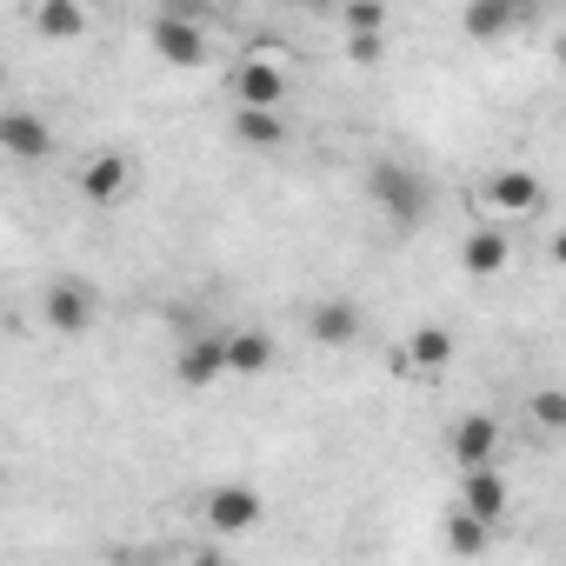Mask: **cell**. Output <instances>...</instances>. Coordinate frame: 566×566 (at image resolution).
<instances>
[{
  "mask_svg": "<svg viewBox=\"0 0 566 566\" xmlns=\"http://www.w3.org/2000/svg\"><path fill=\"white\" fill-rule=\"evenodd\" d=\"M266 367H273V334H260V327H227V374L260 380Z\"/></svg>",
  "mask_w": 566,
  "mask_h": 566,
  "instance_id": "cell-15",
  "label": "cell"
},
{
  "mask_svg": "<svg viewBox=\"0 0 566 566\" xmlns=\"http://www.w3.org/2000/svg\"><path fill=\"white\" fill-rule=\"evenodd\" d=\"M266 520V500L247 486V480H213L207 493H200V526L213 533V539H240V533H253Z\"/></svg>",
  "mask_w": 566,
  "mask_h": 566,
  "instance_id": "cell-2",
  "label": "cell"
},
{
  "mask_svg": "<svg viewBox=\"0 0 566 566\" xmlns=\"http://www.w3.org/2000/svg\"><path fill=\"white\" fill-rule=\"evenodd\" d=\"M94 314H101V294L87 287V280H54L48 301H41V321H48L61 340H81V334L94 327Z\"/></svg>",
  "mask_w": 566,
  "mask_h": 566,
  "instance_id": "cell-4",
  "label": "cell"
},
{
  "mask_svg": "<svg viewBox=\"0 0 566 566\" xmlns=\"http://www.w3.org/2000/svg\"><path fill=\"white\" fill-rule=\"evenodd\" d=\"M233 101L260 107V114H280V107H287V74H280L273 61H260V54H247L233 67Z\"/></svg>",
  "mask_w": 566,
  "mask_h": 566,
  "instance_id": "cell-7",
  "label": "cell"
},
{
  "mask_svg": "<svg viewBox=\"0 0 566 566\" xmlns=\"http://www.w3.org/2000/svg\"><path fill=\"white\" fill-rule=\"evenodd\" d=\"M486 533H493V526H480V520H467V513H453V520H447V546H453L460 559L486 553Z\"/></svg>",
  "mask_w": 566,
  "mask_h": 566,
  "instance_id": "cell-19",
  "label": "cell"
},
{
  "mask_svg": "<svg viewBox=\"0 0 566 566\" xmlns=\"http://www.w3.org/2000/svg\"><path fill=\"white\" fill-rule=\"evenodd\" d=\"M367 193H374V207H380L394 227H420V220H427V207H433L427 174H420V167H407V160H374V167H367Z\"/></svg>",
  "mask_w": 566,
  "mask_h": 566,
  "instance_id": "cell-1",
  "label": "cell"
},
{
  "mask_svg": "<svg viewBox=\"0 0 566 566\" xmlns=\"http://www.w3.org/2000/svg\"><path fill=\"white\" fill-rule=\"evenodd\" d=\"M360 327H367V314H360L354 301H321V307L307 314V334H314L321 347H354Z\"/></svg>",
  "mask_w": 566,
  "mask_h": 566,
  "instance_id": "cell-13",
  "label": "cell"
},
{
  "mask_svg": "<svg viewBox=\"0 0 566 566\" xmlns=\"http://www.w3.org/2000/svg\"><path fill=\"white\" fill-rule=\"evenodd\" d=\"M526 21V8H513V0H473V8L460 14V28L473 34V41H500V34H513Z\"/></svg>",
  "mask_w": 566,
  "mask_h": 566,
  "instance_id": "cell-16",
  "label": "cell"
},
{
  "mask_svg": "<svg viewBox=\"0 0 566 566\" xmlns=\"http://www.w3.org/2000/svg\"><path fill=\"white\" fill-rule=\"evenodd\" d=\"M0 154L21 167H41V160H54V127L34 107H0Z\"/></svg>",
  "mask_w": 566,
  "mask_h": 566,
  "instance_id": "cell-5",
  "label": "cell"
},
{
  "mask_svg": "<svg viewBox=\"0 0 566 566\" xmlns=\"http://www.w3.org/2000/svg\"><path fill=\"white\" fill-rule=\"evenodd\" d=\"M187 566H233V559L220 546H200V553H187Z\"/></svg>",
  "mask_w": 566,
  "mask_h": 566,
  "instance_id": "cell-23",
  "label": "cell"
},
{
  "mask_svg": "<svg viewBox=\"0 0 566 566\" xmlns=\"http://www.w3.org/2000/svg\"><path fill=\"white\" fill-rule=\"evenodd\" d=\"M533 427H539V433H559V427H566V394H559V387L533 394Z\"/></svg>",
  "mask_w": 566,
  "mask_h": 566,
  "instance_id": "cell-20",
  "label": "cell"
},
{
  "mask_svg": "<svg viewBox=\"0 0 566 566\" xmlns=\"http://www.w3.org/2000/svg\"><path fill=\"white\" fill-rule=\"evenodd\" d=\"M506 506H513V486H506L500 467H467V473H460V513H467V520L500 526Z\"/></svg>",
  "mask_w": 566,
  "mask_h": 566,
  "instance_id": "cell-6",
  "label": "cell"
},
{
  "mask_svg": "<svg viewBox=\"0 0 566 566\" xmlns=\"http://www.w3.org/2000/svg\"><path fill=\"white\" fill-rule=\"evenodd\" d=\"M233 140H240V147H260V154H273L280 140H287V114H260V107H233Z\"/></svg>",
  "mask_w": 566,
  "mask_h": 566,
  "instance_id": "cell-18",
  "label": "cell"
},
{
  "mask_svg": "<svg viewBox=\"0 0 566 566\" xmlns=\"http://www.w3.org/2000/svg\"><path fill=\"white\" fill-rule=\"evenodd\" d=\"M447 453H453L460 473H467V467H493V453H500V420H493V413H467V420H453Z\"/></svg>",
  "mask_w": 566,
  "mask_h": 566,
  "instance_id": "cell-9",
  "label": "cell"
},
{
  "mask_svg": "<svg viewBox=\"0 0 566 566\" xmlns=\"http://www.w3.org/2000/svg\"><path fill=\"white\" fill-rule=\"evenodd\" d=\"M174 374H180V387H213V380H227V334L200 327V334L174 354Z\"/></svg>",
  "mask_w": 566,
  "mask_h": 566,
  "instance_id": "cell-8",
  "label": "cell"
},
{
  "mask_svg": "<svg viewBox=\"0 0 566 566\" xmlns=\"http://www.w3.org/2000/svg\"><path fill=\"white\" fill-rule=\"evenodd\" d=\"M347 54H354L360 67H374V61H380V34H354V41H347Z\"/></svg>",
  "mask_w": 566,
  "mask_h": 566,
  "instance_id": "cell-22",
  "label": "cell"
},
{
  "mask_svg": "<svg viewBox=\"0 0 566 566\" xmlns=\"http://www.w3.org/2000/svg\"><path fill=\"white\" fill-rule=\"evenodd\" d=\"M340 28H347V41H354V34H380V28H387V8L360 0V8H347V14H340Z\"/></svg>",
  "mask_w": 566,
  "mask_h": 566,
  "instance_id": "cell-21",
  "label": "cell"
},
{
  "mask_svg": "<svg viewBox=\"0 0 566 566\" xmlns=\"http://www.w3.org/2000/svg\"><path fill=\"white\" fill-rule=\"evenodd\" d=\"M539 200H546V187H539V174H526V167H500L493 180H486V207L493 213H539Z\"/></svg>",
  "mask_w": 566,
  "mask_h": 566,
  "instance_id": "cell-11",
  "label": "cell"
},
{
  "mask_svg": "<svg viewBox=\"0 0 566 566\" xmlns=\"http://www.w3.org/2000/svg\"><path fill=\"white\" fill-rule=\"evenodd\" d=\"M453 354H460V340L440 321H427V327L407 334V374H440V367H453Z\"/></svg>",
  "mask_w": 566,
  "mask_h": 566,
  "instance_id": "cell-14",
  "label": "cell"
},
{
  "mask_svg": "<svg viewBox=\"0 0 566 566\" xmlns=\"http://www.w3.org/2000/svg\"><path fill=\"white\" fill-rule=\"evenodd\" d=\"M147 41H154V54H160L167 67H200V61H207V21H200L193 8H160V14L147 21Z\"/></svg>",
  "mask_w": 566,
  "mask_h": 566,
  "instance_id": "cell-3",
  "label": "cell"
},
{
  "mask_svg": "<svg viewBox=\"0 0 566 566\" xmlns=\"http://www.w3.org/2000/svg\"><path fill=\"white\" fill-rule=\"evenodd\" d=\"M28 28H34L41 41H81V34H87V8H81V0H48V8L28 14Z\"/></svg>",
  "mask_w": 566,
  "mask_h": 566,
  "instance_id": "cell-17",
  "label": "cell"
},
{
  "mask_svg": "<svg viewBox=\"0 0 566 566\" xmlns=\"http://www.w3.org/2000/svg\"><path fill=\"white\" fill-rule=\"evenodd\" d=\"M127 187H134V160H127V154H94V160L81 167V200H87V207H114Z\"/></svg>",
  "mask_w": 566,
  "mask_h": 566,
  "instance_id": "cell-10",
  "label": "cell"
},
{
  "mask_svg": "<svg viewBox=\"0 0 566 566\" xmlns=\"http://www.w3.org/2000/svg\"><path fill=\"white\" fill-rule=\"evenodd\" d=\"M460 266H467L473 280H493L500 266H513V233H506V227H473V233L460 240Z\"/></svg>",
  "mask_w": 566,
  "mask_h": 566,
  "instance_id": "cell-12",
  "label": "cell"
}]
</instances>
